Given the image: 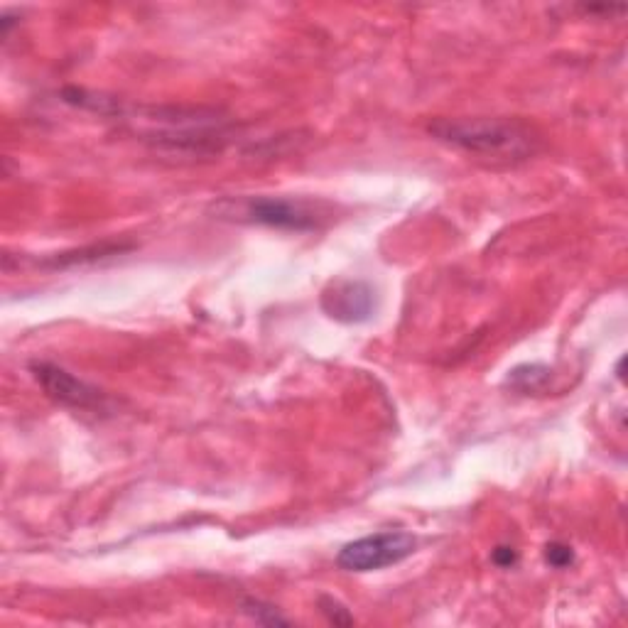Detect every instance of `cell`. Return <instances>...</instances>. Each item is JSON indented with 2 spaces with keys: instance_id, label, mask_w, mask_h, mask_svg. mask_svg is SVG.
Wrapping results in <instances>:
<instances>
[{
  "instance_id": "1",
  "label": "cell",
  "mask_w": 628,
  "mask_h": 628,
  "mask_svg": "<svg viewBox=\"0 0 628 628\" xmlns=\"http://www.w3.org/2000/svg\"><path fill=\"white\" fill-rule=\"evenodd\" d=\"M430 135L469 155L496 162H523L540 148V138L533 128L506 118H440L430 123Z\"/></svg>"
},
{
  "instance_id": "10",
  "label": "cell",
  "mask_w": 628,
  "mask_h": 628,
  "mask_svg": "<svg viewBox=\"0 0 628 628\" xmlns=\"http://www.w3.org/2000/svg\"><path fill=\"white\" fill-rule=\"evenodd\" d=\"M545 560H548L552 567H557V570H565V567H570L572 562H575V552H572L570 545L550 543L548 548H545Z\"/></svg>"
},
{
  "instance_id": "8",
  "label": "cell",
  "mask_w": 628,
  "mask_h": 628,
  "mask_svg": "<svg viewBox=\"0 0 628 628\" xmlns=\"http://www.w3.org/2000/svg\"><path fill=\"white\" fill-rule=\"evenodd\" d=\"M243 611H246L251 619H256L258 624H288L290 621L288 616L280 614L275 606L258 602V599H248V602H243Z\"/></svg>"
},
{
  "instance_id": "6",
  "label": "cell",
  "mask_w": 628,
  "mask_h": 628,
  "mask_svg": "<svg viewBox=\"0 0 628 628\" xmlns=\"http://www.w3.org/2000/svg\"><path fill=\"white\" fill-rule=\"evenodd\" d=\"M555 371L543 364H523L508 371L506 386L521 395H543L552 388Z\"/></svg>"
},
{
  "instance_id": "2",
  "label": "cell",
  "mask_w": 628,
  "mask_h": 628,
  "mask_svg": "<svg viewBox=\"0 0 628 628\" xmlns=\"http://www.w3.org/2000/svg\"><path fill=\"white\" fill-rule=\"evenodd\" d=\"M216 214L226 221L258 224L280 231H314L322 226L324 219H327V214H322L319 204L288 197L224 199V202L216 207Z\"/></svg>"
},
{
  "instance_id": "5",
  "label": "cell",
  "mask_w": 628,
  "mask_h": 628,
  "mask_svg": "<svg viewBox=\"0 0 628 628\" xmlns=\"http://www.w3.org/2000/svg\"><path fill=\"white\" fill-rule=\"evenodd\" d=\"M322 307L337 322L359 324L371 319L376 310V292L361 280H341L322 295Z\"/></svg>"
},
{
  "instance_id": "7",
  "label": "cell",
  "mask_w": 628,
  "mask_h": 628,
  "mask_svg": "<svg viewBox=\"0 0 628 628\" xmlns=\"http://www.w3.org/2000/svg\"><path fill=\"white\" fill-rule=\"evenodd\" d=\"M131 246H121V243H101V246L81 248V251H69V253H57V256L47 258V261L37 263L42 268H72V265L81 263H96L104 261V258L118 256V253H126Z\"/></svg>"
},
{
  "instance_id": "4",
  "label": "cell",
  "mask_w": 628,
  "mask_h": 628,
  "mask_svg": "<svg viewBox=\"0 0 628 628\" xmlns=\"http://www.w3.org/2000/svg\"><path fill=\"white\" fill-rule=\"evenodd\" d=\"M30 371L37 386L50 395L54 403L64 405V408L96 415L111 410V400H108L104 391H99L91 383L81 381L74 373H69L67 368L50 364V361H35V364H30Z\"/></svg>"
},
{
  "instance_id": "11",
  "label": "cell",
  "mask_w": 628,
  "mask_h": 628,
  "mask_svg": "<svg viewBox=\"0 0 628 628\" xmlns=\"http://www.w3.org/2000/svg\"><path fill=\"white\" fill-rule=\"evenodd\" d=\"M494 562L498 567H513L518 562V555L513 548H496L494 550Z\"/></svg>"
},
{
  "instance_id": "3",
  "label": "cell",
  "mask_w": 628,
  "mask_h": 628,
  "mask_svg": "<svg viewBox=\"0 0 628 628\" xmlns=\"http://www.w3.org/2000/svg\"><path fill=\"white\" fill-rule=\"evenodd\" d=\"M415 535L405 530H386V533L366 535L344 545L337 555V565L346 572H376L403 562L415 552Z\"/></svg>"
},
{
  "instance_id": "9",
  "label": "cell",
  "mask_w": 628,
  "mask_h": 628,
  "mask_svg": "<svg viewBox=\"0 0 628 628\" xmlns=\"http://www.w3.org/2000/svg\"><path fill=\"white\" fill-rule=\"evenodd\" d=\"M319 606H322V614L327 616L329 621H332V624H337V626H349V624H354V616L349 614V611L344 609V606H341L337 599H332V597H322L319 599Z\"/></svg>"
}]
</instances>
